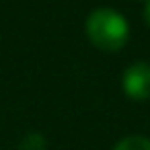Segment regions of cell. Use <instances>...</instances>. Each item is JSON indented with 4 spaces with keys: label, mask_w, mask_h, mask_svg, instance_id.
<instances>
[{
    "label": "cell",
    "mask_w": 150,
    "mask_h": 150,
    "mask_svg": "<svg viewBox=\"0 0 150 150\" xmlns=\"http://www.w3.org/2000/svg\"><path fill=\"white\" fill-rule=\"evenodd\" d=\"M123 93L134 101L150 99V64L148 62H134L125 68L121 78Z\"/></svg>",
    "instance_id": "cell-2"
},
{
    "label": "cell",
    "mask_w": 150,
    "mask_h": 150,
    "mask_svg": "<svg viewBox=\"0 0 150 150\" xmlns=\"http://www.w3.org/2000/svg\"><path fill=\"white\" fill-rule=\"evenodd\" d=\"M84 33L88 41L103 52H117L127 43L129 25L121 13L109 6L95 8L84 21Z\"/></svg>",
    "instance_id": "cell-1"
},
{
    "label": "cell",
    "mask_w": 150,
    "mask_h": 150,
    "mask_svg": "<svg viewBox=\"0 0 150 150\" xmlns=\"http://www.w3.org/2000/svg\"><path fill=\"white\" fill-rule=\"evenodd\" d=\"M113 150H150V138H146V136H125L113 146Z\"/></svg>",
    "instance_id": "cell-3"
},
{
    "label": "cell",
    "mask_w": 150,
    "mask_h": 150,
    "mask_svg": "<svg viewBox=\"0 0 150 150\" xmlns=\"http://www.w3.org/2000/svg\"><path fill=\"white\" fill-rule=\"evenodd\" d=\"M144 21L150 27V0H146V6H144Z\"/></svg>",
    "instance_id": "cell-5"
},
{
    "label": "cell",
    "mask_w": 150,
    "mask_h": 150,
    "mask_svg": "<svg viewBox=\"0 0 150 150\" xmlns=\"http://www.w3.org/2000/svg\"><path fill=\"white\" fill-rule=\"evenodd\" d=\"M45 146H47V142H45L43 134H39V132H29V134L21 140L19 150H45Z\"/></svg>",
    "instance_id": "cell-4"
}]
</instances>
